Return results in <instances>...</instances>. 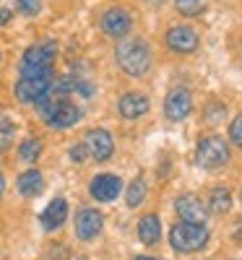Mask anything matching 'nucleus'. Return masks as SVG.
Wrapping results in <instances>:
<instances>
[{"label":"nucleus","instance_id":"a211bd4d","mask_svg":"<svg viewBox=\"0 0 242 260\" xmlns=\"http://www.w3.org/2000/svg\"><path fill=\"white\" fill-rule=\"evenodd\" d=\"M232 208V192L227 187H214L211 190V198H208V211L216 213V216H222Z\"/></svg>","mask_w":242,"mask_h":260},{"label":"nucleus","instance_id":"f3484780","mask_svg":"<svg viewBox=\"0 0 242 260\" xmlns=\"http://www.w3.org/2000/svg\"><path fill=\"white\" fill-rule=\"evenodd\" d=\"M18 192L21 195H26V198H34V195H39L42 192V187H45V180H42V175L37 169H29V172H24V175L18 177Z\"/></svg>","mask_w":242,"mask_h":260},{"label":"nucleus","instance_id":"412c9836","mask_svg":"<svg viewBox=\"0 0 242 260\" xmlns=\"http://www.w3.org/2000/svg\"><path fill=\"white\" fill-rule=\"evenodd\" d=\"M143 198H146V182H143L141 177H136L133 182H130V187H128L125 201H128V206H130V208H136V206H141V203H143Z\"/></svg>","mask_w":242,"mask_h":260},{"label":"nucleus","instance_id":"4468645a","mask_svg":"<svg viewBox=\"0 0 242 260\" xmlns=\"http://www.w3.org/2000/svg\"><path fill=\"white\" fill-rule=\"evenodd\" d=\"M65 219H68V203H65V198H55L45 211H42V216H39L42 226H45L47 232H52V229L63 226V224H65Z\"/></svg>","mask_w":242,"mask_h":260},{"label":"nucleus","instance_id":"39448f33","mask_svg":"<svg viewBox=\"0 0 242 260\" xmlns=\"http://www.w3.org/2000/svg\"><path fill=\"white\" fill-rule=\"evenodd\" d=\"M55 55H57V45L52 39L29 47L24 52V57H21V76L24 73H47V71H52Z\"/></svg>","mask_w":242,"mask_h":260},{"label":"nucleus","instance_id":"6e6552de","mask_svg":"<svg viewBox=\"0 0 242 260\" xmlns=\"http://www.w3.org/2000/svg\"><path fill=\"white\" fill-rule=\"evenodd\" d=\"M190 110H193V96H190L188 89H172L167 94V99H164V115H167V120L180 122V120H185L190 115Z\"/></svg>","mask_w":242,"mask_h":260},{"label":"nucleus","instance_id":"aec40b11","mask_svg":"<svg viewBox=\"0 0 242 260\" xmlns=\"http://www.w3.org/2000/svg\"><path fill=\"white\" fill-rule=\"evenodd\" d=\"M39 154H42V141L39 138H26L24 143L18 146V156H21V161H26V164L37 161Z\"/></svg>","mask_w":242,"mask_h":260},{"label":"nucleus","instance_id":"7ed1b4c3","mask_svg":"<svg viewBox=\"0 0 242 260\" xmlns=\"http://www.w3.org/2000/svg\"><path fill=\"white\" fill-rule=\"evenodd\" d=\"M208 242V229L203 224H174L172 232H169V245L177 250V252H195L206 247Z\"/></svg>","mask_w":242,"mask_h":260},{"label":"nucleus","instance_id":"a878e982","mask_svg":"<svg viewBox=\"0 0 242 260\" xmlns=\"http://www.w3.org/2000/svg\"><path fill=\"white\" fill-rule=\"evenodd\" d=\"M8 21H11V11H8V8H3V6H0V26H6Z\"/></svg>","mask_w":242,"mask_h":260},{"label":"nucleus","instance_id":"ddd939ff","mask_svg":"<svg viewBox=\"0 0 242 260\" xmlns=\"http://www.w3.org/2000/svg\"><path fill=\"white\" fill-rule=\"evenodd\" d=\"M167 45L174 52H193L198 47V31L190 26H172L167 31Z\"/></svg>","mask_w":242,"mask_h":260},{"label":"nucleus","instance_id":"6ab92c4d","mask_svg":"<svg viewBox=\"0 0 242 260\" xmlns=\"http://www.w3.org/2000/svg\"><path fill=\"white\" fill-rule=\"evenodd\" d=\"M13 136H16L13 120L6 112H0V154H6V151L13 146Z\"/></svg>","mask_w":242,"mask_h":260},{"label":"nucleus","instance_id":"0eeeda50","mask_svg":"<svg viewBox=\"0 0 242 260\" xmlns=\"http://www.w3.org/2000/svg\"><path fill=\"white\" fill-rule=\"evenodd\" d=\"M81 143H83V148H86V154H89L94 161H107L109 156H112V151H115L112 136H109L107 130H102V127L89 130V133L83 136Z\"/></svg>","mask_w":242,"mask_h":260},{"label":"nucleus","instance_id":"f257e3e1","mask_svg":"<svg viewBox=\"0 0 242 260\" xmlns=\"http://www.w3.org/2000/svg\"><path fill=\"white\" fill-rule=\"evenodd\" d=\"M115 57H117V65L128 73V76H143L148 68H151V50L143 39L138 37H128L123 39L117 50H115Z\"/></svg>","mask_w":242,"mask_h":260},{"label":"nucleus","instance_id":"20e7f679","mask_svg":"<svg viewBox=\"0 0 242 260\" xmlns=\"http://www.w3.org/2000/svg\"><path fill=\"white\" fill-rule=\"evenodd\" d=\"M195 161L201 164L203 169H219L229 161V146L227 141H222L219 136H208L198 141L195 148Z\"/></svg>","mask_w":242,"mask_h":260},{"label":"nucleus","instance_id":"423d86ee","mask_svg":"<svg viewBox=\"0 0 242 260\" xmlns=\"http://www.w3.org/2000/svg\"><path fill=\"white\" fill-rule=\"evenodd\" d=\"M52 83V71L47 73H24L16 83V99L24 104H37L42 96H47Z\"/></svg>","mask_w":242,"mask_h":260},{"label":"nucleus","instance_id":"f03ea898","mask_svg":"<svg viewBox=\"0 0 242 260\" xmlns=\"http://www.w3.org/2000/svg\"><path fill=\"white\" fill-rule=\"evenodd\" d=\"M37 110H39V117L45 120L50 127H57V130H65L81 120V110L68 102V99H57V96H42L37 102Z\"/></svg>","mask_w":242,"mask_h":260},{"label":"nucleus","instance_id":"2eb2a0df","mask_svg":"<svg viewBox=\"0 0 242 260\" xmlns=\"http://www.w3.org/2000/svg\"><path fill=\"white\" fill-rule=\"evenodd\" d=\"M117 110H120V115H123L125 120H138L141 115L148 112V99H146V94L130 91V94H125V96L120 99Z\"/></svg>","mask_w":242,"mask_h":260},{"label":"nucleus","instance_id":"4be33fe9","mask_svg":"<svg viewBox=\"0 0 242 260\" xmlns=\"http://www.w3.org/2000/svg\"><path fill=\"white\" fill-rule=\"evenodd\" d=\"M174 8L183 16H201L206 11V0H174Z\"/></svg>","mask_w":242,"mask_h":260},{"label":"nucleus","instance_id":"1a4fd4ad","mask_svg":"<svg viewBox=\"0 0 242 260\" xmlns=\"http://www.w3.org/2000/svg\"><path fill=\"white\" fill-rule=\"evenodd\" d=\"M130 24L133 21H130V13L125 8H107L102 13V31L107 37H125L130 31Z\"/></svg>","mask_w":242,"mask_h":260},{"label":"nucleus","instance_id":"393cba45","mask_svg":"<svg viewBox=\"0 0 242 260\" xmlns=\"http://www.w3.org/2000/svg\"><path fill=\"white\" fill-rule=\"evenodd\" d=\"M71 159H73L76 164H83L86 159H89V154H86L83 143H78V146H73V148H71Z\"/></svg>","mask_w":242,"mask_h":260},{"label":"nucleus","instance_id":"bb28decb","mask_svg":"<svg viewBox=\"0 0 242 260\" xmlns=\"http://www.w3.org/2000/svg\"><path fill=\"white\" fill-rule=\"evenodd\" d=\"M3 190H6V177L0 175V195H3Z\"/></svg>","mask_w":242,"mask_h":260},{"label":"nucleus","instance_id":"c756f323","mask_svg":"<svg viewBox=\"0 0 242 260\" xmlns=\"http://www.w3.org/2000/svg\"><path fill=\"white\" fill-rule=\"evenodd\" d=\"M76 260H89V257H76Z\"/></svg>","mask_w":242,"mask_h":260},{"label":"nucleus","instance_id":"9b49d317","mask_svg":"<svg viewBox=\"0 0 242 260\" xmlns=\"http://www.w3.org/2000/svg\"><path fill=\"white\" fill-rule=\"evenodd\" d=\"M92 198L99 201V203H109V201H115L120 190H123V182L117 175H97L92 180Z\"/></svg>","mask_w":242,"mask_h":260},{"label":"nucleus","instance_id":"b1692460","mask_svg":"<svg viewBox=\"0 0 242 260\" xmlns=\"http://www.w3.org/2000/svg\"><path fill=\"white\" fill-rule=\"evenodd\" d=\"M16 8L24 16H37L42 6H39V0H16Z\"/></svg>","mask_w":242,"mask_h":260},{"label":"nucleus","instance_id":"f8f14e48","mask_svg":"<svg viewBox=\"0 0 242 260\" xmlns=\"http://www.w3.org/2000/svg\"><path fill=\"white\" fill-rule=\"evenodd\" d=\"M174 208H177L180 219L188 221V224H203L206 221V206L201 203V198H195V195H180L177 201H174Z\"/></svg>","mask_w":242,"mask_h":260},{"label":"nucleus","instance_id":"c85d7f7f","mask_svg":"<svg viewBox=\"0 0 242 260\" xmlns=\"http://www.w3.org/2000/svg\"><path fill=\"white\" fill-rule=\"evenodd\" d=\"M146 3H164V0H146Z\"/></svg>","mask_w":242,"mask_h":260},{"label":"nucleus","instance_id":"dca6fc26","mask_svg":"<svg viewBox=\"0 0 242 260\" xmlns=\"http://www.w3.org/2000/svg\"><path fill=\"white\" fill-rule=\"evenodd\" d=\"M159 237H162V221H159V216H154V213L143 216V219L138 221V240L151 247V245L159 242Z\"/></svg>","mask_w":242,"mask_h":260},{"label":"nucleus","instance_id":"9d476101","mask_svg":"<svg viewBox=\"0 0 242 260\" xmlns=\"http://www.w3.org/2000/svg\"><path fill=\"white\" fill-rule=\"evenodd\" d=\"M102 224H104V219H102V213L97 208H81L78 216H76V237L83 240V242L94 240V237L102 232Z\"/></svg>","mask_w":242,"mask_h":260},{"label":"nucleus","instance_id":"5701e85b","mask_svg":"<svg viewBox=\"0 0 242 260\" xmlns=\"http://www.w3.org/2000/svg\"><path fill=\"white\" fill-rule=\"evenodd\" d=\"M229 138H232L234 146L242 148V115H237V117L232 120V125H229Z\"/></svg>","mask_w":242,"mask_h":260},{"label":"nucleus","instance_id":"cd10ccee","mask_svg":"<svg viewBox=\"0 0 242 260\" xmlns=\"http://www.w3.org/2000/svg\"><path fill=\"white\" fill-rule=\"evenodd\" d=\"M136 260H157V257H146V255H141V257H136Z\"/></svg>","mask_w":242,"mask_h":260}]
</instances>
